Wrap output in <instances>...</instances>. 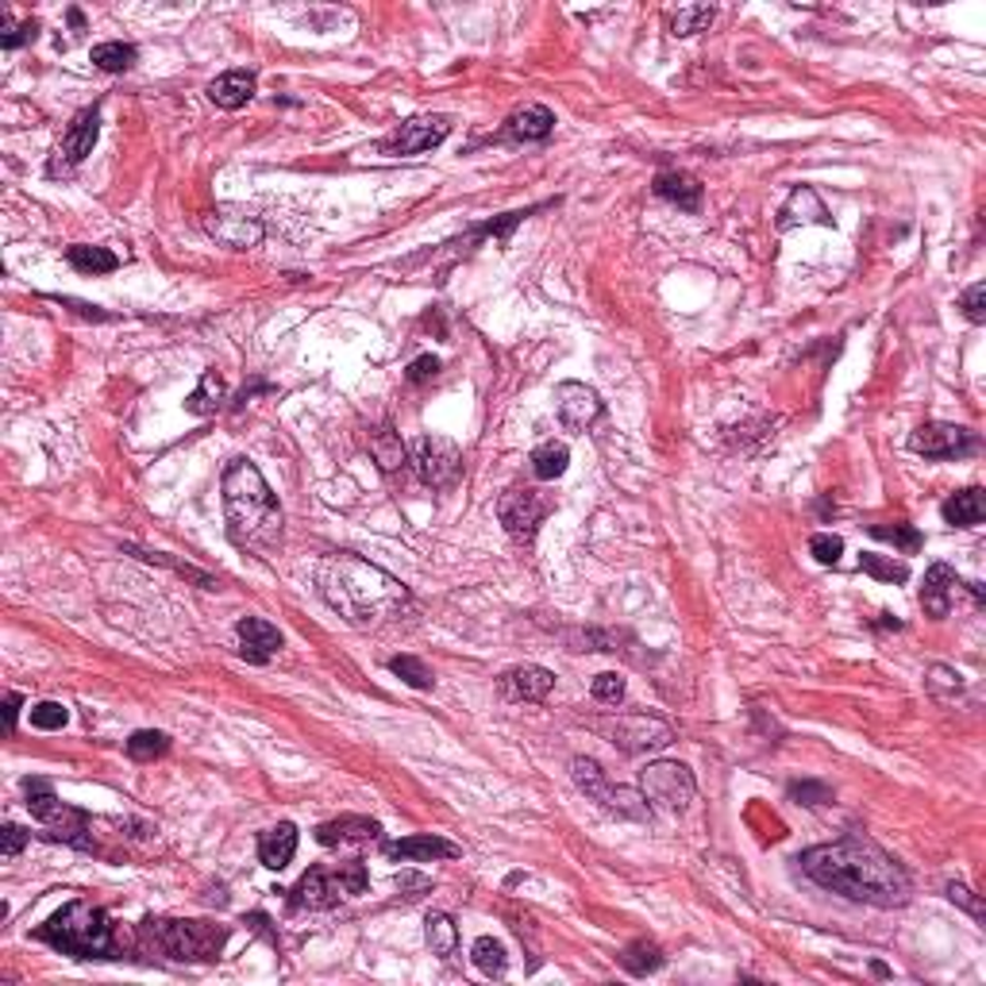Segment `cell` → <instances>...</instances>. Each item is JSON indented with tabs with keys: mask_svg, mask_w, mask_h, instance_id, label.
<instances>
[{
	"mask_svg": "<svg viewBox=\"0 0 986 986\" xmlns=\"http://www.w3.org/2000/svg\"><path fill=\"white\" fill-rule=\"evenodd\" d=\"M806 224H821L829 228L832 216L824 209V201L817 197L813 186H798L791 197H786L783 213H779V231H794V228H806Z\"/></svg>",
	"mask_w": 986,
	"mask_h": 986,
	"instance_id": "cell-18",
	"label": "cell"
},
{
	"mask_svg": "<svg viewBox=\"0 0 986 986\" xmlns=\"http://www.w3.org/2000/svg\"><path fill=\"white\" fill-rule=\"evenodd\" d=\"M224 401H228V385H224V378L216 375V370H204L201 382H197V390L186 397V408L193 416H213L224 408Z\"/></svg>",
	"mask_w": 986,
	"mask_h": 986,
	"instance_id": "cell-29",
	"label": "cell"
},
{
	"mask_svg": "<svg viewBox=\"0 0 986 986\" xmlns=\"http://www.w3.org/2000/svg\"><path fill=\"white\" fill-rule=\"evenodd\" d=\"M620 963H625V971H632V975H652V971L663 967V952H660V945H652V940H632V945L620 952Z\"/></svg>",
	"mask_w": 986,
	"mask_h": 986,
	"instance_id": "cell-36",
	"label": "cell"
},
{
	"mask_svg": "<svg viewBox=\"0 0 986 986\" xmlns=\"http://www.w3.org/2000/svg\"><path fill=\"white\" fill-rule=\"evenodd\" d=\"M97 135H100V112L97 108H85V112H78L74 123L66 128L58 158H66V166L85 163V155H93V147H97Z\"/></svg>",
	"mask_w": 986,
	"mask_h": 986,
	"instance_id": "cell-21",
	"label": "cell"
},
{
	"mask_svg": "<svg viewBox=\"0 0 986 986\" xmlns=\"http://www.w3.org/2000/svg\"><path fill=\"white\" fill-rule=\"evenodd\" d=\"M567 466H571V448H567L562 440H547V443H539V448L532 451V474H536L539 482L562 478Z\"/></svg>",
	"mask_w": 986,
	"mask_h": 986,
	"instance_id": "cell-30",
	"label": "cell"
},
{
	"mask_svg": "<svg viewBox=\"0 0 986 986\" xmlns=\"http://www.w3.org/2000/svg\"><path fill=\"white\" fill-rule=\"evenodd\" d=\"M948 898H952L955 905H963V910H967L975 922H983V905H978V898L971 894L967 887H960V882H948Z\"/></svg>",
	"mask_w": 986,
	"mask_h": 986,
	"instance_id": "cell-52",
	"label": "cell"
},
{
	"mask_svg": "<svg viewBox=\"0 0 986 986\" xmlns=\"http://www.w3.org/2000/svg\"><path fill=\"white\" fill-rule=\"evenodd\" d=\"M571 774H574V783H579V791L586 794V798H594L602 809H609V813L628 817V821H648V817H652V806H648L644 794L628 791V786H613L609 774H605L594 759L579 756L571 763Z\"/></svg>",
	"mask_w": 986,
	"mask_h": 986,
	"instance_id": "cell-7",
	"label": "cell"
},
{
	"mask_svg": "<svg viewBox=\"0 0 986 986\" xmlns=\"http://www.w3.org/2000/svg\"><path fill=\"white\" fill-rule=\"evenodd\" d=\"M555 686V675L547 667H536V663H524V667H513L498 678V690L506 701H544Z\"/></svg>",
	"mask_w": 986,
	"mask_h": 986,
	"instance_id": "cell-17",
	"label": "cell"
},
{
	"mask_svg": "<svg viewBox=\"0 0 986 986\" xmlns=\"http://www.w3.org/2000/svg\"><path fill=\"white\" fill-rule=\"evenodd\" d=\"M390 670H393V675L405 678V682L413 686V690H432V686H436L432 670H428L425 663L416 660V655H393V660H390Z\"/></svg>",
	"mask_w": 986,
	"mask_h": 986,
	"instance_id": "cell-41",
	"label": "cell"
},
{
	"mask_svg": "<svg viewBox=\"0 0 986 986\" xmlns=\"http://www.w3.org/2000/svg\"><path fill=\"white\" fill-rule=\"evenodd\" d=\"M35 937L47 940L55 952L74 955V960H120V940H116L112 917L100 905L82 902V898L50 913L47 922L35 929Z\"/></svg>",
	"mask_w": 986,
	"mask_h": 986,
	"instance_id": "cell-4",
	"label": "cell"
},
{
	"mask_svg": "<svg viewBox=\"0 0 986 986\" xmlns=\"http://www.w3.org/2000/svg\"><path fill=\"white\" fill-rule=\"evenodd\" d=\"M655 197H663V201L678 204L682 213H698L701 209V181L693 178V174L686 170H663L655 174Z\"/></svg>",
	"mask_w": 986,
	"mask_h": 986,
	"instance_id": "cell-25",
	"label": "cell"
},
{
	"mask_svg": "<svg viewBox=\"0 0 986 986\" xmlns=\"http://www.w3.org/2000/svg\"><path fill=\"white\" fill-rule=\"evenodd\" d=\"M335 875H340L343 894H363V890L370 887V875H367V864H363V859H347V864L335 867Z\"/></svg>",
	"mask_w": 986,
	"mask_h": 986,
	"instance_id": "cell-45",
	"label": "cell"
},
{
	"mask_svg": "<svg viewBox=\"0 0 986 986\" xmlns=\"http://www.w3.org/2000/svg\"><path fill=\"white\" fill-rule=\"evenodd\" d=\"M370 455L378 459V466H382V471H401V466L408 463L405 443H401V436L393 432L390 425H382L375 436H370Z\"/></svg>",
	"mask_w": 986,
	"mask_h": 986,
	"instance_id": "cell-32",
	"label": "cell"
},
{
	"mask_svg": "<svg viewBox=\"0 0 986 986\" xmlns=\"http://www.w3.org/2000/svg\"><path fill=\"white\" fill-rule=\"evenodd\" d=\"M143 940L170 960H216L228 945V929L209 922H170V917H147Z\"/></svg>",
	"mask_w": 986,
	"mask_h": 986,
	"instance_id": "cell-5",
	"label": "cell"
},
{
	"mask_svg": "<svg viewBox=\"0 0 986 986\" xmlns=\"http://www.w3.org/2000/svg\"><path fill=\"white\" fill-rule=\"evenodd\" d=\"M382 836V824L370 821V817H335V821L317 824V844L324 848H335V844H370V840Z\"/></svg>",
	"mask_w": 986,
	"mask_h": 986,
	"instance_id": "cell-22",
	"label": "cell"
},
{
	"mask_svg": "<svg viewBox=\"0 0 986 986\" xmlns=\"http://www.w3.org/2000/svg\"><path fill=\"white\" fill-rule=\"evenodd\" d=\"M224 521H228V536L239 551L270 555L282 544V506H277L274 489L266 486L262 471L247 459H231L224 471Z\"/></svg>",
	"mask_w": 986,
	"mask_h": 986,
	"instance_id": "cell-3",
	"label": "cell"
},
{
	"mask_svg": "<svg viewBox=\"0 0 986 986\" xmlns=\"http://www.w3.org/2000/svg\"><path fill=\"white\" fill-rule=\"evenodd\" d=\"M289 894V905L294 910H332L335 902H340L343 887H340V875L328 871V867H309V871L297 879L294 890H286Z\"/></svg>",
	"mask_w": 986,
	"mask_h": 986,
	"instance_id": "cell-15",
	"label": "cell"
},
{
	"mask_svg": "<svg viewBox=\"0 0 986 986\" xmlns=\"http://www.w3.org/2000/svg\"><path fill=\"white\" fill-rule=\"evenodd\" d=\"M35 32H39V27H35V20H27V24H16V20H12V12H0V47H4V50H16V47H24V43H32Z\"/></svg>",
	"mask_w": 986,
	"mask_h": 986,
	"instance_id": "cell-42",
	"label": "cell"
},
{
	"mask_svg": "<svg viewBox=\"0 0 986 986\" xmlns=\"http://www.w3.org/2000/svg\"><path fill=\"white\" fill-rule=\"evenodd\" d=\"M317 582L324 602L355 628H378L408 605V590L393 574L351 551L324 555L317 567Z\"/></svg>",
	"mask_w": 986,
	"mask_h": 986,
	"instance_id": "cell-2",
	"label": "cell"
},
{
	"mask_svg": "<svg viewBox=\"0 0 986 986\" xmlns=\"http://www.w3.org/2000/svg\"><path fill=\"white\" fill-rule=\"evenodd\" d=\"M859 571L879 582H910V567L902 559H894V555H859Z\"/></svg>",
	"mask_w": 986,
	"mask_h": 986,
	"instance_id": "cell-39",
	"label": "cell"
},
{
	"mask_svg": "<svg viewBox=\"0 0 986 986\" xmlns=\"http://www.w3.org/2000/svg\"><path fill=\"white\" fill-rule=\"evenodd\" d=\"M451 135V120L448 116H413V120L401 123L393 135L382 139V155H425V151L440 147L443 139Z\"/></svg>",
	"mask_w": 986,
	"mask_h": 986,
	"instance_id": "cell-13",
	"label": "cell"
},
{
	"mask_svg": "<svg viewBox=\"0 0 986 986\" xmlns=\"http://www.w3.org/2000/svg\"><path fill=\"white\" fill-rule=\"evenodd\" d=\"M597 733L609 736L613 748L625 756H644V751H663L675 740V728L667 721L652 717V713H620V717L597 721Z\"/></svg>",
	"mask_w": 986,
	"mask_h": 986,
	"instance_id": "cell-8",
	"label": "cell"
},
{
	"mask_svg": "<svg viewBox=\"0 0 986 986\" xmlns=\"http://www.w3.org/2000/svg\"><path fill=\"white\" fill-rule=\"evenodd\" d=\"M294 856H297V824L282 821L259 836V859H262V867H270V871L289 867Z\"/></svg>",
	"mask_w": 986,
	"mask_h": 986,
	"instance_id": "cell-26",
	"label": "cell"
},
{
	"mask_svg": "<svg viewBox=\"0 0 986 986\" xmlns=\"http://www.w3.org/2000/svg\"><path fill=\"white\" fill-rule=\"evenodd\" d=\"M436 370H440V359L436 355H420V359L408 363V382L413 385L428 382V378H436Z\"/></svg>",
	"mask_w": 986,
	"mask_h": 986,
	"instance_id": "cell-51",
	"label": "cell"
},
{
	"mask_svg": "<svg viewBox=\"0 0 986 986\" xmlns=\"http://www.w3.org/2000/svg\"><path fill=\"white\" fill-rule=\"evenodd\" d=\"M547 513H551V498H544L539 489H528V486L506 489L498 501L501 524H506L509 536L521 539V544H532V539H536V532Z\"/></svg>",
	"mask_w": 986,
	"mask_h": 986,
	"instance_id": "cell-11",
	"label": "cell"
},
{
	"mask_svg": "<svg viewBox=\"0 0 986 986\" xmlns=\"http://www.w3.org/2000/svg\"><path fill=\"white\" fill-rule=\"evenodd\" d=\"M871 532L875 539H882V544H894V547H902L905 555H913V551H922V532L913 528V524H871Z\"/></svg>",
	"mask_w": 986,
	"mask_h": 986,
	"instance_id": "cell-40",
	"label": "cell"
},
{
	"mask_svg": "<svg viewBox=\"0 0 986 986\" xmlns=\"http://www.w3.org/2000/svg\"><path fill=\"white\" fill-rule=\"evenodd\" d=\"M960 574L948 567V562H932L929 571H925V586H922V609L929 613V617H948L952 613V597L955 590H960Z\"/></svg>",
	"mask_w": 986,
	"mask_h": 986,
	"instance_id": "cell-20",
	"label": "cell"
},
{
	"mask_svg": "<svg viewBox=\"0 0 986 986\" xmlns=\"http://www.w3.org/2000/svg\"><path fill=\"white\" fill-rule=\"evenodd\" d=\"M66 721H70V710H66L62 701H39V705H32V725L43 728V733L66 728Z\"/></svg>",
	"mask_w": 986,
	"mask_h": 986,
	"instance_id": "cell-43",
	"label": "cell"
},
{
	"mask_svg": "<svg viewBox=\"0 0 986 986\" xmlns=\"http://www.w3.org/2000/svg\"><path fill=\"white\" fill-rule=\"evenodd\" d=\"M551 131H555V116L544 105H524L506 123V135L516 139V143H544Z\"/></svg>",
	"mask_w": 986,
	"mask_h": 986,
	"instance_id": "cell-27",
	"label": "cell"
},
{
	"mask_svg": "<svg viewBox=\"0 0 986 986\" xmlns=\"http://www.w3.org/2000/svg\"><path fill=\"white\" fill-rule=\"evenodd\" d=\"M408 463H413L416 478L425 482V486L448 489L455 486L459 471H463V451L451 440H443V436H420L408 448Z\"/></svg>",
	"mask_w": 986,
	"mask_h": 986,
	"instance_id": "cell-10",
	"label": "cell"
},
{
	"mask_svg": "<svg viewBox=\"0 0 986 986\" xmlns=\"http://www.w3.org/2000/svg\"><path fill=\"white\" fill-rule=\"evenodd\" d=\"M385 856L390 859H413V864H428V859H455L459 844L440 836H405L385 844Z\"/></svg>",
	"mask_w": 986,
	"mask_h": 986,
	"instance_id": "cell-24",
	"label": "cell"
},
{
	"mask_svg": "<svg viewBox=\"0 0 986 986\" xmlns=\"http://www.w3.org/2000/svg\"><path fill=\"white\" fill-rule=\"evenodd\" d=\"M0 840H4V848H0V856L4 859H16L20 852L27 848V840H32V832H24L20 824H4L0 829Z\"/></svg>",
	"mask_w": 986,
	"mask_h": 986,
	"instance_id": "cell-48",
	"label": "cell"
},
{
	"mask_svg": "<svg viewBox=\"0 0 986 986\" xmlns=\"http://www.w3.org/2000/svg\"><path fill=\"white\" fill-rule=\"evenodd\" d=\"M809 555H813L821 567H836L840 555H844V539L832 536V532H817V536L809 539Z\"/></svg>",
	"mask_w": 986,
	"mask_h": 986,
	"instance_id": "cell-44",
	"label": "cell"
},
{
	"mask_svg": "<svg viewBox=\"0 0 986 986\" xmlns=\"http://www.w3.org/2000/svg\"><path fill=\"white\" fill-rule=\"evenodd\" d=\"M20 693H9V698H4V733H16V717H20Z\"/></svg>",
	"mask_w": 986,
	"mask_h": 986,
	"instance_id": "cell-53",
	"label": "cell"
},
{
	"mask_svg": "<svg viewBox=\"0 0 986 986\" xmlns=\"http://www.w3.org/2000/svg\"><path fill=\"white\" fill-rule=\"evenodd\" d=\"M166 751H170V736L155 733V728H139V733H131V740H128V756L135 759V763H151V759L166 756Z\"/></svg>",
	"mask_w": 986,
	"mask_h": 986,
	"instance_id": "cell-38",
	"label": "cell"
},
{
	"mask_svg": "<svg viewBox=\"0 0 986 986\" xmlns=\"http://www.w3.org/2000/svg\"><path fill=\"white\" fill-rule=\"evenodd\" d=\"M471 960H474V967H478L486 978H506V971H509L506 945H501V940H494V937H478V940H474Z\"/></svg>",
	"mask_w": 986,
	"mask_h": 986,
	"instance_id": "cell-34",
	"label": "cell"
},
{
	"mask_svg": "<svg viewBox=\"0 0 986 986\" xmlns=\"http://www.w3.org/2000/svg\"><path fill=\"white\" fill-rule=\"evenodd\" d=\"M236 637H239V655L247 663H270L277 655V648H282V632L262 617H243L236 625Z\"/></svg>",
	"mask_w": 986,
	"mask_h": 986,
	"instance_id": "cell-19",
	"label": "cell"
},
{
	"mask_svg": "<svg viewBox=\"0 0 986 986\" xmlns=\"http://www.w3.org/2000/svg\"><path fill=\"white\" fill-rule=\"evenodd\" d=\"M397 890L405 898H420V894H432V879H425V875H416V871H401L397 875Z\"/></svg>",
	"mask_w": 986,
	"mask_h": 986,
	"instance_id": "cell-50",
	"label": "cell"
},
{
	"mask_svg": "<svg viewBox=\"0 0 986 986\" xmlns=\"http://www.w3.org/2000/svg\"><path fill=\"white\" fill-rule=\"evenodd\" d=\"M135 62H139V50L131 47V43L112 39V43H97V47H93V66L105 70V74H123V70H131Z\"/></svg>",
	"mask_w": 986,
	"mask_h": 986,
	"instance_id": "cell-35",
	"label": "cell"
},
{
	"mask_svg": "<svg viewBox=\"0 0 986 986\" xmlns=\"http://www.w3.org/2000/svg\"><path fill=\"white\" fill-rule=\"evenodd\" d=\"M24 794H27L32 817H39V821L47 824V840H62V844L82 848V852L97 848L90 836V817H85L82 809L58 801L55 786H50L47 779H24Z\"/></svg>",
	"mask_w": 986,
	"mask_h": 986,
	"instance_id": "cell-6",
	"label": "cell"
},
{
	"mask_svg": "<svg viewBox=\"0 0 986 986\" xmlns=\"http://www.w3.org/2000/svg\"><path fill=\"white\" fill-rule=\"evenodd\" d=\"M940 513H945V524H952V528H975V524H983L986 516V498H983V489H960V494H952V498L940 506Z\"/></svg>",
	"mask_w": 986,
	"mask_h": 986,
	"instance_id": "cell-28",
	"label": "cell"
},
{
	"mask_svg": "<svg viewBox=\"0 0 986 986\" xmlns=\"http://www.w3.org/2000/svg\"><path fill=\"white\" fill-rule=\"evenodd\" d=\"M960 309H963V317H967L971 324H983L986 320V286L983 282H975V286L960 297Z\"/></svg>",
	"mask_w": 986,
	"mask_h": 986,
	"instance_id": "cell-47",
	"label": "cell"
},
{
	"mask_svg": "<svg viewBox=\"0 0 986 986\" xmlns=\"http://www.w3.org/2000/svg\"><path fill=\"white\" fill-rule=\"evenodd\" d=\"M693 774L686 763H670V759H660V763H648L640 771V794L648 801H655L667 813H686L693 801Z\"/></svg>",
	"mask_w": 986,
	"mask_h": 986,
	"instance_id": "cell-9",
	"label": "cell"
},
{
	"mask_svg": "<svg viewBox=\"0 0 986 986\" xmlns=\"http://www.w3.org/2000/svg\"><path fill=\"white\" fill-rule=\"evenodd\" d=\"M791 798L798 801V806H821V801H829V786H821V783H794L791 786Z\"/></svg>",
	"mask_w": 986,
	"mask_h": 986,
	"instance_id": "cell-49",
	"label": "cell"
},
{
	"mask_svg": "<svg viewBox=\"0 0 986 986\" xmlns=\"http://www.w3.org/2000/svg\"><path fill=\"white\" fill-rule=\"evenodd\" d=\"M425 940H428V948L440 955V960H451V955H455V948H459V925L451 922L448 913H428Z\"/></svg>",
	"mask_w": 986,
	"mask_h": 986,
	"instance_id": "cell-33",
	"label": "cell"
},
{
	"mask_svg": "<svg viewBox=\"0 0 986 986\" xmlns=\"http://www.w3.org/2000/svg\"><path fill=\"white\" fill-rule=\"evenodd\" d=\"M801 875L813 879L817 887L832 890L852 902L879 905V910H894V905L910 902V875L890 852H882L875 840L867 836H844L832 844H817V848L801 852Z\"/></svg>",
	"mask_w": 986,
	"mask_h": 986,
	"instance_id": "cell-1",
	"label": "cell"
},
{
	"mask_svg": "<svg viewBox=\"0 0 986 986\" xmlns=\"http://www.w3.org/2000/svg\"><path fill=\"white\" fill-rule=\"evenodd\" d=\"M910 448L925 459H960L975 451V436L960 425H922L910 436Z\"/></svg>",
	"mask_w": 986,
	"mask_h": 986,
	"instance_id": "cell-14",
	"label": "cell"
},
{
	"mask_svg": "<svg viewBox=\"0 0 986 986\" xmlns=\"http://www.w3.org/2000/svg\"><path fill=\"white\" fill-rule=\"evenodd\" d=\"M590 690H594V698L602 701V705H617V701H625V678L613 675V670H605V675L594 678Z\"/></svg>",
	"mask_w": 986,
	"mask_h": 986,
	"instance_id": "cell-46",
	"label": "cell"
},
{
	"mask_svg": "<svg viewBox=\"0 0 986 986\" xmlns=\"http://www.w3.org/2000/svg\"><path fill=\"white\" fill-rule=\"evenodd\" d=\"M713 16H717V12H713L710 4H690V9H678L675 16H670V35H675V39H690V35L705 32V27L713 24Z\"/></svg>",
	"mask_w": 986,
	"mask_h": 986,
	"instance_id": "cell-37",
	"label": "cell"
},
{
	"mask_svg": "<svg viewBox=\"0 0 986 986\" xmlns=\"http://www.w3.org/2000/svg\"><path fill=\"white\" fill-rule=\"evenodd\" d=\"M204 231L216 239L228 251H251V247L262 243V221L247 209H236V204H224V209H213L204 216Z\"/></svg>",
	"mask_w": 986,
	"mask_h": 986,
	"instance_id": "cell-12",
	"label": "cell"
},
{
	"mask_svg": "<svg viewBox=\"0 0 986 986\" xmlns=\"http://www.w3.org/2000/svg\"><path fill=\"white\" fill-rule=\"evenodd\" d=\"M66 262L74 270H82V274H112V270L120 266V259H116L108 247H90V243L70 247V251H66Z\"/></svg>",
	"mask_w": 986,
	"mask_h": 986,
	"instance_id": "cell-31",
	"label": "cell"
},
{
	"mask_svg": "<svg viewBox=\"0 0 986 986\" xmlns=\"http://www.w3.org/2000/svg\"><path fill=\"white\" fill-rule=\"evenodd\" d=\"M254 85H259L254 70H228V74H221L209 85V100L216 108H224V112H236V108H243L254 97Z\"/></svg>",
	"mask_w": 986,
	"mask_h": 986,
	"instance_id": "cell-23",
	"label": "cell"
},
{
	"mask_svg": "<svg viewBox=\"0 0 986 986\" xmlns=\"http://www.w3.org/2000/svg\"><path fill=\"white\" fill-rule=\"evenodd\" d=\"M555 401H559L562 425L571 428V432H586L597 416H602V401H597V393L590 390V385H582V382H562L559 390H555Z\"/></svg>",
	"mask_w": 986,
	"mask_h": 986,
	"instance_id": "cell-16",
	"label": "cell"
}]
</instances>
